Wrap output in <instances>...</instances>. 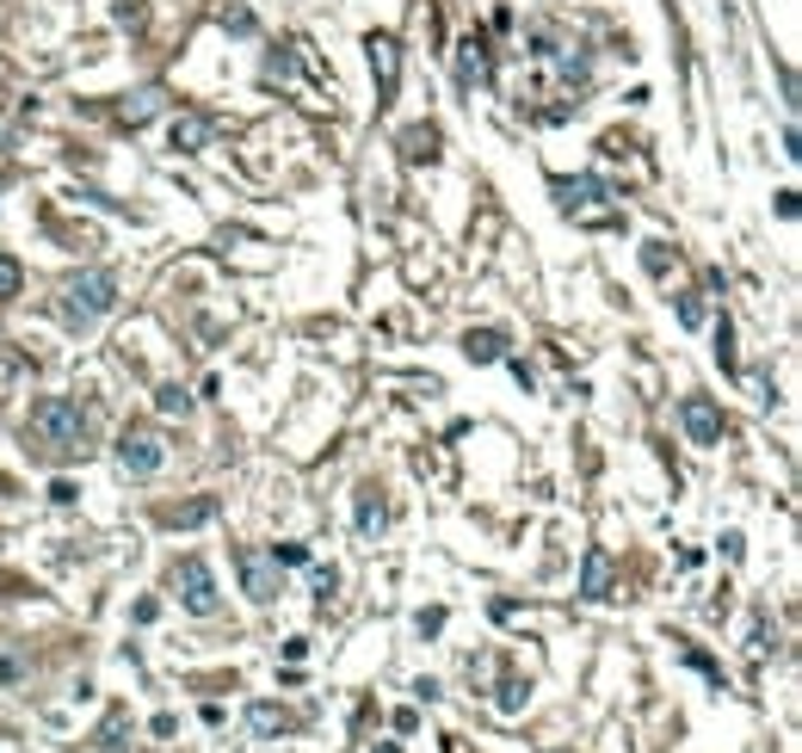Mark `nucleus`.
Here are the masks:
<instances>
[{"label":"nucleus","instance_id":"1","mask_svg":"<svg viewBox=\"0 0 802 753\" xmlns=\"http://www.w3.org/2000/svg\"><path fill=\"white\" fill-rule=\"evenodd\" d=\"M32 439L50 457H80L87 451V408H80L75 395H44L32 408Z\"/></svg>","mask_w":802,"mask_h":753},{"label":"nucleus","instance_id":"2","mask_svg":"<svg viewBox=\"0 0 802 753\" xmlns=\"http://www.w3.org/2000/svg\"><path fill=\"white\" fill-rule=\"evenodd\" d=\"M111 309H118V272H80V279H68L63 315L75 328H94V321H106Z\"/></svg>","mask_w":802,"mask_h":753},{"label":"nucleus","instance_id":"3","mask_svg":"<svg viewBox=\"0 0 802 753\" xmlns=\"http://www.w3.org/2000/svg\"><path fill=\"white\" fill-rule=\"evenodd\" d=\"M161 463H167V439H161L149 421H136V426L118 433V470H124V476L149 482V476H161Z\"/></svg>","mask_w":802,"mask_h":753},{"label":"nucleus","instance_id":"4","mask_svg":"<svg viewBox=\"0 0 802 753\" xmlns=\"http://www.w3.org/2000/svg\"><path fill=\"white\" fill-rule=\"evenodd\" d=\"M174 587H179V605H186L191 618H217L222 593H217V575H210L205 556H186V563L174 568Z\"/></svg>","mask_w":802,"mask_h":753},{"label":"nucleus","instance_id":"5","mask_svg":"<svg viewBox=\"0 0 802 753\" xmlns=\"http://www.w3.org/2000/svg\"><path fill=\"white\" fill-rule=\"evenodd\" d=\"M235 563H241V587H248L253 605H272V599L284 593V575H278V563H272V549H241Z\"/></svg>","mask_w":802,"mask_h":753},{"label":"nucleus","instance_id":"6","mask_svg":"<svg viewBox=\"0 0 802 753\" xmlns=\"http://www.w3.org/2000/svg\"><path fill=\"white\" fill-rule=\"evenodd\" d=\"M679 426H685L692 445H723V414H716L710 395H685V402H679Z\"/></svg>","mask_w":802,"mask_h":753},{"label":"nucleus","instance_id":"7","mask_svg":"<svg viewBox=\"0 0 802 753\" xmlns=\"http://www.w3.org/2000/svg\"><path fill=\"white\" fill-rule=\"evenodd\" d=\"M364 50H371V75H377V106H389V99H395V80H402V44H395L389 32H377Z\"/></svg>","mask_w":802,"mask_h":753},{"label":"nucleus","instance_id":"8","mask_svg":"<svg viewBox=\"0 0 802 753\" xmlns=\"http://www.w3.org/2000/svg\"><path fill=\"white\" fill-rule=\"evenodd\" d=\"M167 142H174L179 155H205L210 149V118H198V111L174 118V124H167Z\"/></svg>","mask_w":802,"mask_h":753},{"label":"nucleus","instance_id":"9","mask_svg":"<svg viewBox=\"0 0 802 753\" xmlns=\"http://www.w3.org/2000/svg\"><path fill=\"white\" fill-rule=\"evenodd\" d=\"M248 729L260 741H278V735H290V729H297V717H290L284 705H253L248 710Z\"/></svg>","mask_w":802,"mask_h":753},{"label":"nucleus","instance_id":"10","mask_svg":"<svg viewBox=\"0 0 802 753\" xmlns=\"http://www.w3.org/2000/svg\"><path fill=\"white\" fill-rule=\"evenodd\" d=\"M457 80H463V87L488 80V44H482V37H463V44H457Z\"/></svg>","mask_w":802,"mask_h":753},{"label":"nucleus","instance_id":"11","mask_svg":"<svg viewBox=\"0 0 802 753\" xmlns=\"http://www.w3.org/2000/svg\"><path fill=\"white\" fill-rule=\"evenodd\" d=\"M463 352H470V364H501L506 359V334L470 328V334H463Z\"/></svg>","mask_w":802,"mask_h":753},{"label":"nucleus","instance_id":"12","mask_svg":"<svg viewBox=\"0 0 802 753\" xmlns=\"http://www.w3.org/2000/svg\"><path fill=\"white\" fill-rule=\"evenodd\" d=\"M593 198H605V186H598L593 173H581V179H556V205L562 210H586Z\"/></svg>","mask_w":802,"mask_h":753},{"label":"nucleus","instance_id":"13","mask_svg":"<svg viewBox=\"0 0 802 753\" xmlns=\"http://www.w3.org/2000/svg\"><path fill=\"white\" fill-rule=\"evenodd\" d=\"M581 593H586V599H605V593H612V556H605V549H586V563H581Z\"/></svg>","mask_w":802,"mask_h":753},{"label":"nucleus","instance_id":"14","mask_svg":"<svg viewBox=\"0 0 802 753\" xmlns=\"http://www.w3.org/2000/svg\"><path fill=\"white\" fill-rule=\"evenodd\" d=\"M205 519H217V494H198V501L174 506V513H167V525H174V532H191V525H205Z\"/></svg>","mask_w":802,"mask_h":753},{"label":"nucleus","instance_id":"15","mask_svg":"<svg viewBox=\"0 0 802 753\" xmlns=\"http://www.w3.org/2000/svg\"><path fill=\"white\" fill-rule=\"evenodd\" d=\"M402 155H408V161H432V155H439V130H432V124L402 130Z\"/></svg>","mask_w":802,"mask_h":753},{"label":"nucleus","instance_id":"16","mask_svg":"<svg viewBox=\"0 0 802 753\" xmlns=\"http://www.w3.org/2000/svg\"><path fill=\"white\" fill-rule=\"evenodd\" d=\"M155 111H161V94H155V87H142V94H130L124 106H118V118H124V124L136 130V124H149Z\"/></svg>","mask_w":802,"mask_h":753},{"label":"nucleus","instance_id":"17","mask_svg":"<svg viewBox=\"0 0 802 753\" xmlns=\"http://www.w3.org/2000/svg\"><path fill=\"white\" fill-rule=\"evenodd\" d=\"M383 525H389V513H383L377 494H359V537H377Z\"/></svg>","mask_w":802,"mask_h":753},{"label":"nucleus","instance_id":"18","mask_svg":"<svg viewBox=\"0 0 802 753\" xmlns=\"http://www.w3.org/2000/svg\"><path fill=\"white\" fill-rule=\"evenodd\" d=\"M155 408L161 414H191V395L179 390V383H161V390H155Z\"/></svg>","mask_w":802,"mask_h":753},{"label":"nucleus","instance_id":"19","mask_svg":"<svg viewBox=\"0 0 802 753\" xmlns=\"http://www.w3.org/2000/svg\"><path fill=\"white\" fill-rule=\"evenodd\" d=\"M494 705H501V717H519L525 710V679H501V698H494Z\"/></svg>","mask_w":802,"mask_h":753},{"label":"nucleus","instance_id":"20","mask_svg":"<svg viewBox=\"0 0 802 753\" xmlns=\"http://www.w3.org/2000/svg\"><path fill=\"white\" fill-rule=\"evenodd\" d=\"M19 284H25V266L13 253H0V297H19Z\"/></svg>","mask_w":802,"mask_h":753},{"label":"nucleus","instance_id":"21","mask_svg":"<svg viewBox=\"0 0 802 753\" xmlns=\"http://www.w3.org/2000/svg\"><path fill=\"white\" fill-rule=\"evenodd\" d=\"M124 729H130V717H124V710H111L106 729H99V747H124Z\"/></svg>","mask_w":802,"mask_h":753},{"label":"nucleus","instance_id":"22","mask_svg":"<svg viewBox=\"0 0 802 753\" xmlns=\"http://www.w3.org/2000/svg\"><path fill=\"white\" fill-rule=\"evenodd\" d=\"M272 563H278V568H303V563H309V544H278V549H272Z\"/></svg>","mask_w":802,"mask_h":753},{"label":"nucleus","instance_id":"23","mask_svg":"<svg viewBox=\"0 0 802 753\" xmlns=\"http://www.w3.org/2000/svg\"><path fill=\"white\" fill-rule=\"evenodd\" d=\"M50 501H56V506H75V501H80V488L68 482V476H56V482H50Z\"/></svg>","mask_w":802,"mask_h":753},{"label":"nucleus","instance_id":"24","mask_svg":"<svg viewBox=\"0 0 802 753\" xmlns=\"http://www.w3.org/2000/svg\"><path fill=\"white\" fill-rule=\"evenodd\" d=\"M679 321H685V328H704V303H697V297H679Z\"/></svg>","mask_w":802,"mask_h":753},{"label":"nucleus","instance_id":"25","mask_svg":"<svg viewBox=\"0 0 802 753\" xmlns=\"http://www.w3.org/2000/svg\"><path fill=\"white\" fill-rule=\"evenodd\" d=\"M25 679V661L19 655H0V686H19Z\"/></svg>","mask_w":802,"mask_h":753},{"label":"nucleus","instance_id":"26","mask_svg":"<svg viewBox=\"0 0 802 753\" xmlns=\"http://www.w3.org/2000/svg\"><path fill=\"white\" fill-rule=\"evenodd\" d=\"M414 630H420V636H439V630H444V612H439V605H432V612H420V618H414Z\"/></svg>","mask_w":802,"mask_h":753},{"label":"nucleus","instance_id":"27","mask_svg":"<svg viewBox=\"0 0 802 753\" xmlns=\"http://www.w3.org/2000/svg\"><path fill=\"white\" fill-rule=\"evenodd\" d=\"M333 587H340V568H315V593L333 599Z\"/></svg>","mask_w":802,"mask_h":753},{"label":"nucleus","instance_id":"28","mask_svg":"<svg viewBox=\"0 0 802 753\" xmlns=\"http://www.w3.org/2000/svg\"><path fill=\"white\" fill-rule=\"evenodd\" d=\"M7 488H13V482H7V476H0V494H7Z\"/></svg>","mask_w":802,"mask_h":753}]
</instances>
